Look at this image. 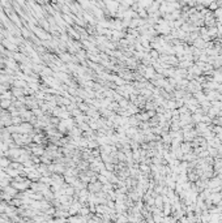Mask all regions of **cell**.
Wrapping results in <instances>:
<instances>
[{"instance_id": "6da1fadb", "label": "cell", "mask_w": 222, "mask_h": 223, "mask_svg": "<svg viewBox=\"0 0 222 223\" xmlns=\"http://www.w3.org/2000/svg\"><path fill=\"white\" fill-rule=\"evenodd\" d=\"M197 223H203V222H197Z\"/></svg>"}]
</instances>
